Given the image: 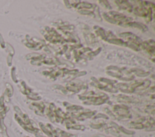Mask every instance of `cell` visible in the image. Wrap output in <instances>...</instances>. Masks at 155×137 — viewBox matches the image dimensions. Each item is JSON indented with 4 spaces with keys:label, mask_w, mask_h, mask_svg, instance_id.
<instances>
[{
    "label": "cell",
    "mask_w": 155,
    "mask_h": 137,
    "mask_svg": "<svg viewBox=\"0 0 155 137\" xmlns=\"http://www.w3.org/2000/svg\"><path fill=\"white\" fill-rule=\"evenodd\" d=\"M24 43L27 46V47L35 50L39 49L43 46V44H41V42L36 41L34 40V39L32 38H27L26 40Z\"/></svg>",
    "instance_id": "cell-1"
},
{
    "label": "cell",
    "mask_w": 155,
    "mask_h": 137,
    "mask_svg": "<svg viewBox=\"0 0 155 137\" xmlns=\"http://www.w3.org/2000/svg\"><path fill=\"white\" fill-rule=\"evenodd\" d=\"M115 2H117V4L122 10H126L127 11H131L133 10L131 5L127 1H115Z\"/></svg>",
    "instance_id": "cell-2"
},
{
    "label": "cell",
    "mask_w": 155,
    "mask_h": 137,
    "mask_svg": "<svg viewBox=\"0 0 155 137\" xmlns=\"http://www.w3.org/2000/svg\"><path fill=\"white\" fill-rule=\"evenodd\" d=\"M125 27H132L134 28H138L139 30H141L143 32H145V31H147V30H148L146 25H145L143 24L136 22H130L127 23L125 25Z\"/></svg>",
    "instance_id": "cell-3"
},
{
    "label": "cell",
    "mask_w": 155,
    "mask_h": 137,
    "mask_svg": "<svg viewBox=\"0 0 155 137\" xmlns=\"http://www.w3.org/2000/svg\"><path fill=\"white\" fill-rule=\"evenodd\" d=\"M94 29L96 30V34H97V35L98 36H100L102 39L107 40V36L106 31H105L104 29L100 28V27H98V26H95V27H94Z\"/></svg>",
    "instance_id": "cell-4"
},
{
    "label": "cell",
    "mask_w": 155,
    "mask_h": 137,
    "mask_svg": "<svg viewBox=\"0 0 155 137\" xmlns=\"http://www.w3.org/2000/svg\"><path fill=\"white\" fill-rule=\"evenodd\" d=\"M73 7L77 8L90 9L93 7V5L88 2H80V3H75V4L73 5Z\"/></svg>",
    "instance_id": "cell-5"
},
{
    "label": "cell",
    "mask_w": 155,
    "mask_h": 137,
    "mask_svg": "<svg viewBox=\"0 0 155 137\" xmlns=\"http://www.w3.org/2000/svg\"><path fill=\"white\" fill-rule=\"evenodd\" d=\"M107 41H108V42H110L111 43H114V44H116V45H119L127 46V43L124 42L122 40H121L120 39L111 38V39H107Z\"/></svg>",
    "instance_id": "cell-6"
},
{
    "label": "cell",
    "mask_w": 155,
    "mask_h": 137,
    "mask_svg": "<svg viewBox=\"0 0 155 137\" xmlns=\"http://www.w3.org/2000/svg\"><path fill=\"white\" fill-rule=\"evenodd\" d=\"M79 13L80 14H82L88 15V16H92V17H93V18H95L94 12L90 11L87 10H79Z\"/></svg>",
    "instance_id": "cell-7"
},
{
    "label": "cell",
    "mask_w": 155,
    "mask_h": 137,
    "mask_svg": "<svg viewBox=\"0 0 155 137\" xmlns=\"http://www.w3.org/2000/svg\"><path fill=\"white\" fill-rule=\"evenodd\" d=\"M99 2H101L100 4L105 8L107 9H111V7L110 5V4L108 3V2L107 1H99Z\"/></svg>",
    "instance_id": "cell-8"
},
{
    "label": "cell",
    "mask_w": 155,
    "mask_h": 137,
    "mask_svg": "<svg viewBox=\"0 0 155 137\" xmlns=\"http://www.w3.org/2000/svg\"><path fill=\"white\" fill-rule=\"evenodd\" d=\"M100 80H101V81H104V82H105L108 84H111L116 83L115 81H112V80H110L109 79H106V78H101Z\"/></svg>",
    "instance_id": "cell-9"
},
{
    "label": "cell",
    "mask_w": 155,
    "mask_h": 137,
    "mask_svg": "<svg viewBox=\"0 0 155 137\" xmlns=\"http://www.w3.org/2000/svg\"><path fill=\"white\" fill-rule=\"evenodd\" d=\"M101 49V48H99L97 50H96V51H93V52H91L90 53H89V54H88V55H89V56H96V54H97L100 52Z\"/></svg>",
    "instance_id": "cell-10"
},
{
    "label": "cell",
    "mask_w": 155,
    "mask_h": 137,
    "mask_svg": "<svg viewBox=\"0 0 155 137\" xmlns=\"http://www.w3.org/2000/svg\"><path fill=\"white\" fill-rule=\"evenodd\" d=\"M0 44H1L2 48H4V40H3V38H2V36L1 34H0Z\"/></svg>",
    "instance_id": "cell-11"
}]
</instances>
